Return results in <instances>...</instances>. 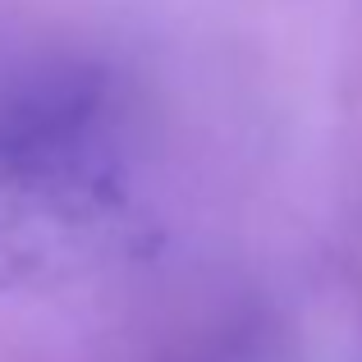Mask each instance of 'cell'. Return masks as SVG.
<instances>
[]
</instances>
